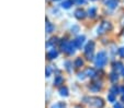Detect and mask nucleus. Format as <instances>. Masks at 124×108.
Returning <instances> with one entry per match:
<instances>
[{"mask_svg": "<svg viewBox=\"0 0 124 108\" xmlns=\"http://www.w3.org/2000/svg\"><path fill=\"white\" fill-rule=\"evenodd\" d=\"M108 62V57H107V54L104 51H100L96 57V60H94V64L98 68H103V67L107 64Z\"/></svg>", "mask_w": 124, "mask_h": 108, "instance_id": "obj_1", "label": "nucleus"}, {"mask_svg": "<svg viewBox=\"0 0 124 108\" xmlns=\"http://www.w3.org/2000/svg\"><path fill=\"white\" fill-rule=\"evenodd\" d=\"M85 101H88L87 103L94 108H102L104 106V102L100 97H89V98H85Z\"/></svg>", "mask_w": 124, "mask_h": 108, "instance_id": "obj_2", "label": "nucleus"}, {"mask_svg": "<svg viewBox=\"0 0 124 108\" xmlns=\"http://www.w3.org/2000/svg\"><path fill=\"white\" fill-rule=\"evenodd\" d=\"M61 48L63 51L67 52V54H74L76 46L74 44V42H66V40H64V42L61 43Z\"/></svg>", "mask_w": 124, "mask_h": 108, "instance_id": "obj_3", "label": "nucleus"}, {"mask_svg": "<svg viewBox=\"0 0 124 108\" xmlns=\"http://www.w3.org/2000/svg\"><path fill=\"white\" fill-rule=\"evenodd\" d=\"M111 28H112V25H111L110 22L104 21V22H102V23L100 24V26L98 27V30H97V33H98V35H102V34L107 33L108 31H110Z\"/></svg>", "mask_w": 124, "mask_h": 108, "instance_id": "obj_4", "label": "nucleus"}, {"mask_svg": "<svg viewBox=\"0 0 124 108\" xmlns=\"http://www.w3.org/2000/svg\"><path fill=\"white\" fill-rule=\"evenodd\" d=\"M93 50H94V43L92 42V40H90V42L87 44L86 48H85V55H86V57H87V59H88V60L92 59Z\"/></svg>", "mask_w": 124, "mask_h": 108, "instance_id": "obj_5", "label": "nucleus"}, {"mask_svg": "<svg viewBox=\"0 0 124 108\" xmlns=\"http://www.w3.org/2000/svg\"><path fill=\"white\" fill-rule=\"evenodd\" d=\"M119 2H120V0H107L105 5H107L108 8H110V9H115L119 6Z\"/></svg>", "mask_w": 124, "mask_h": 108, "instance_id": "obj_6", "label": "nucleus"}, {"mask_svg": "<svg viewBox=\"0 0 124 108\" xmlns=\"http://www.w3.org/2000/svg\"><path fill=\"white\" fill-rule=\"evenodd\" d=\"M85 39H86V37H85V36H78V37L74 40V44H75L76 48H80V47H81L82 44H84V42H85Z\"/></svg>", "mask_w": 124, "mask_h": 108, "instance_id": "obj_7", "label": "nucleus"}, {"mask_svg": "<svg viewBox=\"0 0 124 108\" xmlns=\"http://www.w3.org/2000/svg\"><path fill=\"white\" fill-rule=\"evenodd\" d=\"M75 17L77 18L78 20H82V19H85V17H86V12L81 9H78L75 11Z\"/></svg>", "mask_w": 124, "mask_h": 108, "instance_id": "obj_8", "label": "nucleus"}, {"mask_svg": "<svg viewBox=\"0 0 124 108\" xmlns=\"http://www.w3.org/2000/svg\"><path fill=\"white\" fill-rule=\"evenodd\" d=\"M86 75L87 76H89V78H94V76L97 75V72H96L94 69L89 68V69H87L86 70Z\"/></svg>", "mask_w": 124, "mask_h": 108, "instance_id": "obj_9", "label": "nucleus"}, {"mask_svg": "<svg viewBox=\"0 0 124 108\" xmlns=\"http://www.w3.org/2000/svg\"><path fill=\"white\" fill-rule=\"evenodd\" d=\"M57 56H58V52H57L56 49H52L47 52V57H48V59H54V58H56Z\"/></svg>", "mask_w": 124, "mask_h": 108, "instance_id": "obj_10", "label": "nucleus"}, {"mask_svg": "<svg viewBox=\"0 0 124 108\" xmlns=\"http://www.w3.org/2000/svg\"><path fill=\"white\" fill-rule=\"evenodd\" d=\"M101 89V82H96V83H92L91 85H90V89L91 91H99V89Z\"/></svg>", "mask_w": 124, "mask_h": 108, "instance_id": "obj_11", "label": "nucleus"}, {"mask_svg": "<svg viewBox=\"0 0 124 108\" xmlns=\"http://www.w3.org/2000/svg\"><path fill=\"white\" fill-rule=\"evenodd\" d=\"M110 80L112 83H116L117 80H119V75H117L116 72H111L110 73Z\"/></svg>", "mask_w": 124, "mask_h": 108, "instance_id": "obj_12", "label": "nucleus"}, {"mask_svg": "<svg viewBox=\"0 0 124 108\" xmlns=\"http://www.w3.org/2000/svg\"><path fill=\"white\" fill-rule=\"evenodd\" d=\"M71 6H73V0H66V1H64V2L62 3V7H63L64 9H69Z\"/></svg>", "mask_w": 124, "mask_h": 108, "instance_id": "obj_13", "label": "nucleus"}, {"mask_svg": "<svg viewBox=\"0 0 124 108\" xmlns=\"http://www.w3.org/2000/svg\"><path fill=\"white\" fill-rule=\"evenodd\" d=\"M54 31V25L51 23V22L46 21V32L47 33H52Z\"/></svg>", "mask_w": 124, "mask_h": 108, "instance_id": "obj_14", "label": "nucleus"}, {"mask_svg": "<svg viewBox=\"0 0 124 108\" xmlns=\"http://www.w3.org/2000/svg\"><path fill=\"white\" fill-rule=\"evenodd\" d=\"M63 78H62L61 75H57L56 78H55V80H54V84L55 85H61L62 83H63Z\"/></svg>", "mask_w": 124, "mask_h": 108, "instance_id": "obj_15", "label": "nucleus"}, {"mask_svg": "<svg viewBox=\"0 0 124 108\" xmlns=\"http://www.w3.org/2000/svg\"><path fill=\"white\" fill-rule=\"evenodd\" d=\"M59 94H61L62 96H67L68 95L67 87H61V89H59Z\"/></svg>", "mask_w": 124, "mask_h": 108, "instance_id": "obj_16", "label": "nucleus"}, {"mask_svg": "<svg viewBox=\"0 0 124 108\" xmlns=\"http://www.w3.org/2000/svg\"><path fill=\"white\" fill-rule=\"evenodd\" d=\"M82 64H84V61H82L81 58H77L75 61V67H77V68H79V67H81Z\"/></svg>", "mask_w": 124, "mask_h": 108, "instance_id": "obj_17", "label": "nucleus"}, {"mask_svg": "<svg viewBox=\"0 0 124 108\" xmlns=\"http://www.w3.org/2000/svg\"><path fill=\"white\" fill-rule=\"evenodd\" d=\"M96 12H97V10H96V8H90L89 9V11H88V15L89 17H91V18H93V17H96Z\"/></svg>", "mask_w": 124, "mask_h": 108, "instance_id": "obj_18", "label": "nucleus"}, {"mask_svg": "<svg viewBox=\"0 0 124 108\" xmlns=\"http://www.w3.org/2000/svg\"><path fill=\"white\" fill-rule=\"evenodd\" d=\"M108 99H109V102H111V103H114V102H115L114 94H113V93H110V94L108 95Z\"/></svg>", "mask_w": 124, "mask_h": 108, "instance_id": "obj_19", "label": "nucleus"}, {"mask_svg": "<svg viewBox=\"0 0 124 108\" xmlns=\"http://www.w3.org/2000/svg\"><path fill=\"white\" fill-rule=\"evenodd\" d=\"M113 66H114V69H115V70H122V68H123V64H120V62H115Z\"/></svg>", "mask_w": 124, "mask_h": 108, "instance_id": "obj_20", "label": "nucleus"}, {"mask_svg": "<svg viewBox=\"0 0 124 108\" xmlns=\"http://www.w3.org/2000/svg\"><path fill=\"white\" fill-rule=\"evenodd\" d=\"M56 40H57V38H52V39H49V42L46 44V46L48 47V46H52V45H54L55 43H56Z\"/></svg>", "mask_w": 124, "mask_h": 108, "instance_id": "obj_21", "label": "nucleus"}, {"mask_svg": "<svg viewBox=\"0 0 124 108\" xmlns=\"http://www.w3.org/2000/svg\"><path fill=\"white\" fill-rule=\"evenodd\" d=\"M119 92H120V89H117L116 86H113L112 89H111V93H113V94H114V95H116L117 93H119Z\"/></svg>", "mask_w": 124, "mask_h": 108, "instance_id": "obj_22", "label": "nucleus"}, {"mask_svg": "<svg viewBox=\"0 0 124 108\" xmlns=\"http://www.w3.org/2000/svg\"><path fill=\"white\" fill-rule=\"evenodd\" d=\"M119 55H120L121 57H123V58H124V47H121V48L119 49Z\"/></svg>", "mask_w": 124, "mask_h": 108, "instance_id": "obj_23", "label": "nucleus"}, {"mask_svg": "<svg viewBox=\"0 0 124 108\" xmlns=\"http://www.w3.org/2000/svg\"><path fill=\"white\" fill-rule=\"evenodd\" d=\"M52 73V69L49 67H46V76H49Z\"/></svg>", "mask_w": 124, "mask_h": 108, "instance_id": "obj_24", "label": "nucleus"}, {"mask_svg": "<svg viewBox=\"0 0 124 108\" xmlns=\"http://www.w3.org/2000/svg\"><path fill=\"white\" fill-rule=\"evenodd\" d=\"M75 2L78 3V5H84L86 2V0H75Z\"/></svg>", "mask_w": 124, "mask_h": 108, "instance_id": "obj_25", "label": "nucleus"}, {"mask_svg": "<svg viewBox=\"0 0 124 108\" xmlns=\"http://www.w3.org/2000/svg\"><path fill=\"white\" fill-rule=\"evenodd\" d=\"M71 31H73L74 33H77L78 31H79V27H78V26H73V27H71Z\"/></svg>", "mask_w": 124, "mask_h": 108, "instance_id": "obj_26", "label": "nucleus"}, {"mask_svg": "<svg viewBox=\"0 0 124 108\" xmlns=\"http://www.w3.org/2000/svg\"><path fill=\"white\" fill-rule=\"evenodd\" d=\"M64 107V105H63V104H56V105H55V106H53V107H52V108H63Z\"/></svg>", "mask_w": 124, "mask_h": 108, "instance_id": "obj_27", "label": "nucleus"}, {"mask_svg": "<svg viewBox=\"0 0 124 108\" xmlns=\"http://www.w3.org/2000/svg\"><path fill=\"white\" fill-rule=\"evenodd\" d=\"M114 108H123V107H122V105L119 103V102H116V103L114 104Z\"/></svg>", "mask_w": 124, "mask_h": 108, "instance_id": "obj_28", "label": "nucleus"}, {"mask_svg": "<svg viewBox=\"0 0 124 108\" xmlns=\"http://www.w3.org/2000/svg\"><path fill=\"white\" fill-rule=\"evenodd\" d=\"M84 75H85V73H79V74H78V78L81 79V80H84V79H85Z\"/></svg>", "mask_w": 124, "mask_h": 108, "instance_id": "obj_29", "label": "nucleus"}, {"mask_svg": "<svg viewBox=\"0 0 124 108\" xmlns=\"http://www.w3.org/2000/svg\"><path fill=\"white\" fill-rule=\"evenodd\" d=\"M120 93L124 94V86H121V87H120Z\"/></svg>", "mask_w": 124, "mask_h": 108, "instance_id": "obj_30", "label": "nucleus"}, {"mask_svg": "<svg viewBox=\"0 0 124 108\" xmlns=\"http://www.w3.org/2000/svg\"><path fill=\"white\" fill-rule=\"evenodd\" d=\"M121 73H122V75L124 76V66H123V68H122V70H121Z\"/></svg>", "mask_w": 124, "mask_h": 108, "instance_id": "obj_31", "label": "nucleus"}, {"mask_svg": "<svg viewBox=\"0 0 124 108\" xmlns=\"http://www.w3.org/2000/svg\"><path fill=\"white\" fill-rule=\"evenodd\" d=\"M122 101H123V102H124V96H123V97H122Z\"/></svg>", "mask_w": 124, "mask_h": 108, "instance_id": "obj_32", "label": "nucleus"}, {"mask_svg": "<svg viewBox=\"0 0 124 108\" xmlns=\"http://www.w3.org/2000/svg\"><path fill=\"white\" fill-rule=\"evenodd\" d=\"M77 108H79V107H77Z\"/></svg>", "mask_w": 124, "mask_h": 108, "instance_id": "obj_33", "label": "nucleus"}]
</instances>
